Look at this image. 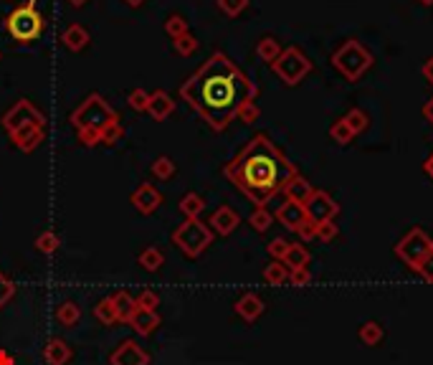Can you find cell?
I'll list each match as a JSON object with an SVG mask.
<instances>
[{
  "label": "cell",
  "mask_w": 433,
  "mask_h": 365,
  "mask_svg": "<svg viewBox=\"0 0 433 365\" xmlns=\"http://www.w3.org/2000/svg\"><path fill=\"white\" fill-rule=\"evenodd\" d=\"M304 211H307V219L314 226L325 224V221H335L340 216V203L332 198L325 190H314L312 198L304 203Z\"/></svg>",
  "instance_id": "10"
},
{
  "label": "cell",
  "mask_w": 433,
  "mask_h": 365,
  "mask_svg": "<svg viewBox=\"0 0 433 365\" xmlns=\"http://www.w3.org/2000/svg\"><path fill=\"white\" fill-rule=\"evenodd\" d=\"M218 8H221L226 16L236 18V16H241V13L248 8V0H218Z\"/></svg>",
  "instance_id": "40"
},
{
  "label": "cell",
  "mask_w": 433,
  "mask_h": 365,
  "mask_svg": "<svg viewBox=\"0 0 433 365\" xmlns=\"http://www.w3.org/2000/svg\"><path fill=\"white\" fill-rule=\"evenodd\" d=\"M282 46H279V41L274 36H264L259 41V46H256V54H259L261 61H266V64H274V61L282 56Z\"/></svg>",
  "instance_id": "29"
},
{
  "label": "cell",
  "mask_w": 433,
  "mask_h": 365,
  "mask_svg": "<svg viewBox=\"0 0 433 365\" xmlns=\"http://www.w3.org/2000/svg\"><path fill=\"white\" fill-rule=\"evenodd\" d=\"M238 120L243 122V124H253V122L259 120V107H256V102H248L246 107L238 112Z\"/></svg>",
  "instance_id": "45"
},
{
  "label": "cell",
  "mask_w": 433,
  "mask_h": 365,
  "mask_svg": "<svg viewBox=\"0 0 433 365\" xmlns=\"http://www.w3.org/2000/svg\"><path fill=\"white\" fill-rule=\"evenodd\" d=\"M431 251H433V238L428 236L423 228H418V226L410 228V231L396 243V256L410 269L418 267Z\"/></svg>",
  "instance_id": "8"
},
{
  "label": "cell",
  "mask_w": 433,
  "mask_h": 365,
  "mask_svg": "<svg viewBox=\"0 0 433 365\" xmlns=\"http://www.w3.org/2000/svg\"><path fill=\"white\" fill-rule=\"evenodd\" d=\"M165 33H168L170 38L183 36V33H187V21L183 18L180 13H170L168 21H165Z\"/></svg>",
  "instance_id": "35"
},
{
  "label": "cell",
  "mask_w": 433,
  "mask_h": 365,
  "mask_svg": "<svg viewBox=\"0 0 433 365\" xmlns=\"http://www.w3.org/2000/svg\"><path fill=\"white\" fill-rule=\"evenodd\" d=\"M112 302H115V312H117V323H129V317L134 315L137 304H134V297L129 292H115L112 294Z\"/></svg>",
  "instance_id": "22"
},
{
  "label": "cell",
  "mask_w": 433,
  "mask_h": 365,
  "mask_svg": "<svg viewBox=\"0 0 433 365\" xmlns=\"http://www.w3.org/2000/svg\"><path fill=\"white\" fill-rule=\"evenodd\" d=\"M330 137H332V142H337V145H350L357 134L350 129V124L345 122V117H342V120H337L335 124L330 127Z\"/></svg>",
  "instance_id": "32"
},
{
  "label": "cell",
  "mask_w": 433,
  "mask_h": 365,
  "mask_svg": "<svg viewBox=\"0 0 433 365\" xmlns=\"http://www.w3.org/2000/svg\"><path fill=\"white\" fill-rule=\"evenodd\" d=\"M175 112V102L165 89H157V91H150V104H147V115L152 120L163 122L168 120L170 115Z\"/></svg>",
  "instance_id": "17"
},
{
  "label": "cell",
  "mask_w": 433,
  "mask_h": 365,
  "mask_svg": "<svg viewBox=\"0 0 433 365\" xmlns=\"http://www.w3.org/2000/svg\"><path fill=\"white\" fill-rule=\"evenodd\" d=\"M345 122L350 124V129L355 134L365 132L367 127H370V115H367L365 110H360V107H352V110L345 115Z\"/></svg>",
  "instance_id": "31"
},
{
  "label": "cell",
  "mask_w": 433,
  "mask_h": 365,
  "mask_svg": "<svg viewBox=\"0 0 433 365\" xmlns=\"http://www.w3.org/2000/svg\"><path fill=\"white\" fill-rule=\"evenodd\" d=\"M89 0H69V6H74V8H84Z\"/></svg>",
  "instance_id": "52"
},
{
  "label": "cell",
  "mask_w": 433,
  "mask_h": 365,
  "mask_svg": "<svg viewBox=\"0 0 433 365\" xmlns=\"http://www.w3.org/2000/svg\"><path fill=\"white\" fill-rule=\"evenodd\" d=\"M198 38L192 36L190 30L187 33H183V36H178V38H173V49H175V54H180V56H192L195 51H198Z\"/></svg>",
  "instance_id": "34"
},
{
  "label": "cell",
  "mask_w": 433,
  "mask_h": 365,
  "mask_svg": "<svg viewBox=\"0 0 433 365\" xmlns=\"http://www.w3.org/2000/svg\"><path fill=\"white\" fill-rule=\"evenodd\" d=\"M94 317L102 325H107V328L117 325V312H115V302H112V294H109V297H104V299H99V302L94 304Z\"/></svg>",
  "instance_id": "28"
},
{
  "label": "cell",
  "mask_w": 433,
  "mask_h": 365,
  "mask_svg": "<svg viewBox=\"0 0 433 365\" xmlns=\"http://www.w3.org/2000/svg\"><path fill=\"white\" fill-rule=\"evenodd\" d=\"M173 243H175V249H180L185 256L198 259V256L213 243L211 226L203 224L200 219H185V224H180L173 231Z\"/></svg>",
  "instance_id": "5"
},
{
  "label": "cell",
  "mask_w": 433,
  "mask_h": 365,
  "mask_svg": "<svg viewBox=\"0 0 433 365\" xmlns=\"http://www.w3.org/2000/svg\"><path fill=\"white\" fill-rule=\"evenodd\" d=\"M337 236H340V228H337L335 221H325V224L317 226V238H319V241L330 243V241H335Z\"/></svg>",
  "instance_id": "42"
},
{
  "label": "cell",
  "mask_w": 433,
  "mask_h": 365,
  "mask_svg": "<svg viewBox=\"0 0 433 365\" xmlns=\"http://www.w3.org/2000/svg\"><path fill=\"white\" fill-rule=\"evenodd\" d=\"M89 41H91L89 30H86L81 23H71L67 30H64V36H61V43H64L69 51H74V54L84 51L86 46H89Z\"/></svg>",
  "instance_id": "21"
},
{
  "label": "cell",
  "mask_w": 433,
  "mask_h": 365,
  "mask_svg": "<svg viewBox=\"0 0 433 365\" xmlns=\"http://www.w3.org/2000/svg\"><path fill=\"white\" fill-rule=\"evenodd\" d=\"M415 272L421 274V277H423V282H428V284H433V251L426 256V259H423L421 264H418V267H415Z\"/></svg>",
  "instance_id": "46"
},
{
  "label": "cell",
  "mask_w": 433,
  "mask_h": 365,
  "mask_svg": "<svg viewBox=\"0 0 433 365\" xmlns=\"http://www.w3.org/2000/svg\"><path fill=\"white\" fill-rule=\"evenodd\" d=\"M178 208H180V213L185 219H200V213H203V208H205V201H203V195H198V193H185L180 198V203H178Z\"/></svg>",
  "instance_id": "24"
},
{
  "label": "cell",
  "mask_w": 433,
  "mask_h": 365,
  "mask_svg": "<svg viewBox=\"0 0 433 365\" xmlns=\"http://www.w3.org/2000/svg\"><path fill=\"white\" fill-rule=\"evenodd\" d=\"M314 190H317V188H314L312 182H309L307 178H301L299 173H296V175L287 182V188H284V195H287V201H294V203H301V206H304V203H307L309 198H312Z\"/></svg>",
  "instance_id": "20"
},
{
  "label": "cell",
  "mask_w": 433,
  "mask_h": 365,
  "mask_svg": "<svg viewBox=\"0 0 433 365\" xmlns=\"http://www.w3.org/2000/svg\"><path fill=\"white\" fill-rule=\"evenodd\" d=\"M357 337H360V342H362V345H367V347L380 345V342H383V337H385L383 325L375 323V320H367V323L360 328V332H357Z\"/></svg>",
  "instance_id": "26"
},
{
  "label": "cell",
  "mask_w": 433,
  "mask_h": 365,
  "mask_svg": "<svg viewBox=\"0 0 433 365\" xmlns=\"http://www.w3.org/2000/svg\"><path fill=\"white\" fill-rule=\"evenodd\" d=\"M332 66L342 74L347 81H360L362 76H365L367 69L373 66V54H370L360 41L347 38V41L332 54Z\"/></svg>",
  "instance_id": "4"
},
{
  "label": "cell",
  "mask_w": 433,
  "mask_h": 365,
  "mask_svg": "<svg viewBox=\"0 0 433 365\" xmlns=\"http://www.w3.org/2000/svg\"><path fill=\"white\" fill-rule=\"evenodd\" d=\"M289 246L291 243L287 241V238H282V236H277L274 241H269V246H266V251H269V256L271 259H277V262H282L284 259V254L289 251Z\"/></svg>",
  "instance_id": "41"
},
{
  "label": "cell",
  "mask_w": 433,
  "mask_h": 365,
  "mask_svg": "<svg viewBox=\"0 0 433 365\" xmlns=\"http://www.w3.org/2000/svg\"><path fill=\"white\" fill-rule=\"evenodd\" d=\"M137 264L144 269V272H157V269L165 264V254L157 246H147V249L139 251L137 256Z\"/></svg>",
  "instance_id": "25"
},
{
  "label": "cell",
  "mask_w": 433,
  "mask_h": 365,
  "mask_svg": "<svg viewBox=\"0 0 433 365\" xmlns=\"http://www.w3.org/2000/svg\"><path fill=\"white\" fill-rule=\"evenodd\" d=\"M127 104L132 107L134 112H147V104H150V91L144 89H132L129 94H127Z\"/></svg>",
  "instance_id": "37"
},
{
  "label": "cell",
  "mask_w": 433,
  "mask_h": 365,
  "mask_svg": "<svg viewBox=\"0 0 433 365\" xmlns=\"http://www.w3.org/2000/svg\"><path fill=\"white\" fill-rule=\"evenodd\" d=\"M277 221L284 226V228H289V231L296 233L309 219H307V211H304V206H301V203L284 201L282 206L277 208Z\"/></svg>",
  "instance_id": "14"
},
{
  "label": "cell",
  "mask_w": 433,
  "mask_h": 365,
  "mask_svg": "<svg viewBox=\"0 0 433 365\" xmlns=\"http://www.w3.org/2000/svg\"><path fill=\"white\" fill-rule=\"evenodd\" d=\"M112 365H150V353L134 340H122L109 355Z\"/></svg>",
  "instance_id": "11"
},
{
  "label": "cell",
  "mask_w": 433,
  "mask_h": 365,
  "mask_svg": "<svg viewBox=\"0 0 433 365\" xmlns=\"http://www.w3.org/2000/svg\"><path fill=\"white\" fill-rule=\"evenodd\" d=\"M129 328L134 330L137 335H142V337H147V335H152L157 328H160V315L152 310H134V315L129 317Z\"/></svg>",
  "instance_id": "19"
},
{
  "label": "cell",
  "mask_w": 433,
  "mask_h": 365,
  "mask_svg": "<svg viewBox=\"0 0 433 365\" xmlns=\"http://www.w3.org/2000/svg\"><path fill=\"white\" fill-rule=\"evenodd\" d=\"M423 170H426V175L433 180V152H431V155H428V160H426V163H423Z\"/></svg>",
  "instance_id": "51"
},
{
  "label": "cell",
  "mask_w": 433,
  "mask_h": 365,
  "mask_svg": "<svg viewBox=\"0 0 433 365\" xmlns=\"http://www.w3.org/2000/svg\"><path fill=\"white\" fill-rule=\"evenodd\" d=\"M248 224H251L253 231L264 233V231H269L271 224H274V216H271V213L266 211V206H256V208L251 211V216H248Z\"/></svg>",
  "instance_id": "30"
},
{
  "label": "cell",
  "mask_w": 433,
  "mask_h": 365,
  "mask_svg": "<svg viewBox=\"0 0 433 365\" xmlns=\"http://www.w3.org/2000/svg\"><path fill=\"white\" fill-rule=\"evenodd\" d=\"M423 79H426L428 84H433V56L426 59V64H423Z\"/></svg>",
  "instance_id": "48"
},
{
  "label": "cell",
  "mask_w": 433,
  "mask_h": 365,
  "mask_svg": "<svg viewBox=\"0 0 433 365\" xmlns=\"http://www.w3.org/2000/svg\"><path fill=\"white\" fill-rule=\"evenodd\" d=\"M3 127L6 132H16V129L25 127V124H48L46 122V115L41 110H36V104L30 102V99H18V102L13 104L11 110L3 115Z\"/></svg>",
  "instance_id": "9"
},
{
  "label": "cell",
  "mask_w": 433,
  "mask_h": 365,
  "mask_svg": "<svg viewBox=\"0 0 433 365\" xmlns=\"http://www.w3.org/2000/svg\"><path fill=\"white\" fill-rule=\"evenodd\" d=\"M423 117L428 120V124H433V97L428 99L426 104H423Z\"/></svg>",
  "instance_id": "49"
},
{
  "label": "cell",
  "mask_w": 433,
  "mask_h": 365,
  "mask_svg": "<svg viewBox=\"0 0 433 365\" xmlns=\"http://www.w3.org/2000/svg\"><path fill=\"white\" fill-rule=\"evenodd\" d=\"M56 320H59L64 328H74V325L81 320V307H79L74 299H64V302L56 307Z\"/></svg>",
  "instance_id": "23"
},
{
  "label": "cell",
  "mask_w": 433,
  "mask_h": 365,
  "mask_svg": "<svg viewBox=\"0 0 433 365\" xmlns=\"http://www.w3.org/2000/svg\"><path fill=\"white\" fill-rule=\"evenodd\" d=\"M13 292H16V284L8 279L6 274L0 272V307H3V304H8V299L13 297Z\"/></svg>",
  "instance_id": "44"
},
{
  "label": "cell",
  "mask_w": 433,
  "mask_h": 365,
  "mask_svg": "<svg viewBox=\"0 0 433 365\" xmlns=\"http://www.w3.org/2000/svg\"><path fill=\"white\" fill-rule=\"evenodd\" d=\"M180 97L203 117L213 132H223L248 102H256L259 86L229 56L216 51L180 86Z\"/></svg>",
  "instance_id": "1"
},
{
  "label": "cell",
  "mask_w": 433,
  "mask_h": 365,
  "mask_svg": "<svg viewBox=\"0 0 433 365\" xmlns=\"http://www.w3.org/2000/svg\"><path fill=\"white\" fill-rule=\"evenodd\" d=\"M152 175L157 178V180H170V178L175 175V163L170 158H157L155 163H152Z\"/></svg>",
  "instance_id": "36"
},
{
  "label": "cell",
  "mask_w": 433,
  "mask_h": 365,
  "mask_svg": "<svg viewBox=\"0 0 433 365\" xmlns=\"http://www.w3.org/2000/svg\"><path fill=\"white\" fill-rule=\"evenodd\" d=\"M271 69H274V74H277L287 86H296L309 71H312V61H309V56L304 54L299 46H289V49H284L282 56L271 64Z\"/></svg>",
  "instance_id": "7"
},
{
  "label": "cell",
  "mask_w": 433,
  "mask_h": 365,
  "mask_svg": "<svg viewBox=\"0 0 433 365\" xmlns=\"http://www.w3.org/2000/svg\"><path fill=\"white\" fill-rule=\"evenodd\" d=\"M264 279L269 282V284H284V282H289V269H287V264H284V262H277V259H274L271 264H266Z\"/></svg>",
  "instance_id": "33"
},
{
  "label": "cell",
  "mask_w": 433,
  "mask_h": 365,
  "mask_svg": "<svg viewBox=\"0 0 433 365\" xmlns=\"http://www.w3.org/2000/svg\"><path fill=\"white\" fill-rule=\"evenodd\" d=\"M264 299L259 297V294H253V292H246V294H241L238 299H236L233 304V310L236 315L241 317V320H246V323H256L261 315H264Z\"/></svg>",
  "instance_id": "16"
},
{
  "label": "cell",
  "mask_w": 433,
  "mask_h": 365,
  "mask_svg": "<svg viewBox=\"0 0 433 365\" xmlns=\"http://www.w3.org/2000/svg\"><path fill=\"white\" fill-rule=\"evenodd\" d=\"M59 246H61V241L54 231H43L41 236L36 238V249L41 251V254H54Z\"/></svg>",
  "instance_id": "38"
},
{
  "label": "cell",
  "mask_w": 433,
  "mask_h": 365,
  "mask_svg": "<svg viewBox=\"0 0 433 365\" xmlns=\"http://www.w3.org/2000/svg\"><path fill=\"white\" fill-rule=\"evenodd\" d=\"M296 233H299L301 241H312V238H317V226H314L312 221H307V224L301 226V228H299Z\"/></svg>",
  "instance_id": "47"
},
{
  "label": "cell",
  "mask_w": 433,
  "mask_h": 365,
  "mask_svg": "<svg viewBox=\"0 0 433 365\" xmlns=\"http://www.w3.org/2000/svg\"><path fill=\"white\" fill-rule=\"evenodd\" d=\"M223 173L253 206H266L299 170L266 134H253Z\"/></svg>",
  "instance_id": "2"
},
{
  "label": "cell",
  "mask_w": 433,
  "mask_h": 365,
  "mask_svg": "<svg viewBox=\"0 0 433 365\" xmlns=\"http://www.w3.org/2000/svg\"><path fill=\"white\" fill-rule=\"evenodd\" d=\"M0 365H16V360H13V355L8 350H0Z\"/></svg>",
  "instance_id": "50"
},
{
  "label": "cell",
  "mask_w": 433,
  "mask_h": 365,
  "mask_svg": "<svg viewBox=\"0 0 433 365\" xmlns=\"http://www.w3.org/2000/svg\"><path fill=\"white\" fill-rule=\"evenodd\" d=\"M418 3H423V6H433V0H418Z\"/></svg>",
  "instance_id": "54"
},
{
  "label": "cell",
  "mask_w": 433,
  "mask_h": 365,
  "mask_svg": "<svg viewBox=\"0 0 433 365\" xmlns=\"http://www.w3.org/2000/svg\"><path fill=\"white\" fill-rule=\"evenodd\" d=\"M289 282L294 286H307L309 282H312V272H309V267L291 269V272H289Z\"/></svg>",
  "instance_id": "43"
},
{
  "label": "cell",
  "mask_w": 433,
  "mask_h": 365,
  "mask_svg": "<svg viewBox=\"0 0 433 365\" xmlns=\"http://www.w3.org/2000/svg\"><path fill=\"white\" fill-rule=\"evenodd\" d=\"M46 127L48 124H25V127L11 132L8 137H11V142L18 147L21 152H33L43 145V140H46Z\"/></svg>",
  "instance_id": "12"
},
{
  "label": "cell",
  "mask_w": 433,
  "mask_h": 365,
  "mask_svg": "<svg viewBox=\"0 0 433 365\" xmlns=\"http://www.w3.org/2000/svg\"><path fill=\"white\" fill-rule=\"evenodd\" d=\"M71 355H74L71 345L67 340H61V337H51L46 342V347H43V360L48 365H67L71 360Z\"/></svg>",
  "instance_id": "18"
},
{
  "label": "cell",
  "mask_w": 433,
  "mask_h": 365,
  "mask_svg": "<svg viewBox=\"0 0 433 365\" xmlns=\"http://www.w3.org/2000/svg\"><path fill=\"white\" fill-rule=\"evenodd\" d=\"M282 262L287 264L289 272H291V269L307 267V264H309V251L304 249L301 243H291V246H289V251H287V254H284Z\"/></svg>",
  "instance_id": "27"
},
{
  "label": "cell",
  "mask_w": 433,
  "mask_h": 365,
  "mask_svg": "<svg viewBox=\"0 0 433 365\" xmlns=\"http://www.w3.org/2000/svg\"><path fill=\"white\" fill-rule=\"evenodd\" d=\"M132 206L137 208L142 216H150V213H155L157 208L163 206V193L152 185V182H142V185H137L132 193Z\"/></svg>",
  "instance_id": "13"
},
{
  "label": "cell",
  "mask_w": 433,
  "mask_h": 365,
  "mask_svg": "<svg viewBox=\"0 0 433 365\" xmlns=\"http://www.w3.org/2000/svg\"><path fill=\"white\" fill-rule=\"evenodd\" d=\"M125 3H127V6H132V8H139V6L144 3V0H125Z\"/></svg>",
  "instance_id": "53"
},
{
  "label": "cell",
  "mask_w": 433,
  "mask_h": 365,
  "mask_svg": "<svg viewBox=\"0 0 433 365\" xmlns=\"http://www.w3.org/2000/svg\"><path fill=\"white\" fill-rule=\"evenodd\" d=\"M69 122L76 129L79 142L84 147H96V145L112 147L125 137V127H122L120 117L109 107V102L102 94H89L71 112V120Z\"/></svg>",
  "instance_id": "3"
},
{
  "label": "cell",
  "mask_w": 433,
  "mask_h": 365,
  "mask_svg": "<svg viewBox=\"0 0 433 365\" xmlns=\"http://www.w3.org/2000/svg\"><path fill=\"white\" fill-rule=\"evenodd\" d=\"M134 304H137L139 310H152V312H157L160 297H157V292H152V289H144V292H139L137 297H134Z\"/></svg>",
  "instance_id": "39"
},
{
  "label": "cell",
  "mask_w": 433,
  "mask_h": 365,
  "mask_svg": "<svg viewBox=\"0 0 433 365\" xmlns=\"http://www.w3.org/2000/svg\"><path fill=\"white\" fill-rule=\"evenodd\" d=\"M241 219H238V213L233 211L231 206H221L213 211L211 221H208V226H211V231L213 233H221V236H231V233L238 228Z\"/></svg>",
  "instance_id": "15"
},
{
  "label": "cell",
  "mask_w": 433,
  "mask_h": 365,
  "mask_svg": "<svg viewBox=\"0 0 433 365\" xmlns=\"http://www.w3.org/2000/svg\"><path fill=\"white\" fill-rule=\"evenodd\" d=\"M6 28L18 43H30L36 41L43 33L46 23H43V16L36 11V0H25L23 6H18L16 11L8 16Z\"/></svg>",
  "instance_id": "6"
}]
</instances>
